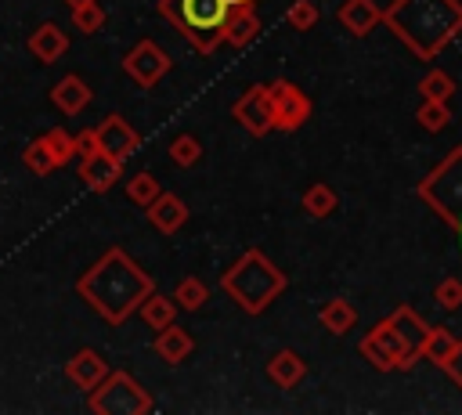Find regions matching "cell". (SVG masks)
Listing matches in <instances>:
<instances>
[{"instance_id": "1", "label": "cell", "mask_w": 462, "mask_h": 415, "mask_svg": "<svg viewBox=\"0 0 462 415\" xmlns=\"http://www.w3.org/2000/svg\"><path fill=\"white\" fill-rule=\"evenodd\" d=\"M152 289H155V278L119 245L105 249L76 281V292L108 325H123Z\"/></svg>"}, {"instance_id": "2", "label": "cell", "mask_w": 462, "mask_h": 415, "mask_svg": "<svg viewBox=\"0 0 462 415\" xmlns=\"http://www.w3.org/2000/svg\"><path fill=\"white\" fill-rule=\"evenodd\" d=\"M383 22L415 58L430 61L462 32V0H393Z\"/></svg>"}, {"instance_id": "3", "label": "cell", "mask_w": 462, "mask_h": 415, "mask_svg": "<svg viewBox=\"0 0 462 415\" xmlns=\"http://www.w3.org/2000/svg\"><path fill=\"white\" fill-rule=\"evenodd\" d=\"M289 278L260 253V249H245L224 274H220V289L245 310V314H263L282 292H285Z\"/></svg>"}, {"instance_id": "4", "label": "cell", "mask_w": 462, "mask_h": 415, "mask_svg": "<svg viewBox=\"0 0 462 415\" xmlns=\"http://www.w3.org/2000/svg\"><path fill=\"white\" fill-rule=\"evenodd\" d=\"M235 0H159V14L199 51L213 54L220 47V29L231 18Z\"/></svg>"}, {"instance_id": "5", "label": "cell", "mask_w": 462, "mask_h": 415, "mask_svg": "<svg viewBox=\"0 0 462 415\" xmlns=\"http://www.w3.org/2000/svg\"><path fill=\"white\" fill-rule=\"evenodd\" d=\"M87 408L94 415H148L155 401L130 372L108 368V375L94 390H87Z\"/></svg>"}, {"instance_id": "6", "label": "cell", "mask_w": 462, "mask_h": 415, "mask_svg": "<svg viewBox=\"0 0 462 415\" xmlns=\"http://www.w3.org/2000/svg\"><path fill=\"white\" fill-rule=\"evenodd\" d=\"M419 198L437 217H444V224L462 220V144L451 148L448 159L419 180Z\"/></svg>"}, {"instance_id": "7", "label": "cell", "mask_w": 462, "mask_h": 415, "mask_svg": "<svg viewBox=\"0 0 462 415\" xmlns=\"http://www.w3.org/2000/svg\"><path fill=\"white\" fill-rule=\"evenodd\" d=\"M357 350H361V357H365L375 372H408V368L419 361V354L408 350V343L397 336V328H393L386 318L375 321V325L361 336Z\"/></svg>"}, {"instance_id": "8", "label": "cell", "mask_w": 462, "mask_h": 415, "mask_svg": "<svg viewBox=\"0 0 462 415\" xmlns=\"http://www.w3.org/2000/svg\"><path fill=\"white\" fill-rule=\"evenodd\" d=\"M170 54L155 43V40H137L126 54H123V72L141 87V90H152L162 83V76L170 72Z\"/></svg>"}, {"instance_id": "9", "label": "cell", "mask_w": 462, "mask_h": 415, "mask_svg": "<svg viewBox=\"0 0 462 415\" xmlns=\"http://www.w3.org/2000/svg\"><path fill=\"white\" fill-rule=\"evenodd\" d=\"M267 94H271V108H274V130L292 134V130H300V126L310 119V112H314L310 97H307L296 83H289V79H271V83H267Z\"/></svg>"}, {"instance_id": "10", "label": "cell", "mask_w": 462, "mask_h": 415, "mask_svg": "<svg viewBox=\"0 0 462 415\" xmlns=\"http://www.w3.org/2000/svg\"><path fill=\"white\" fill-rule=\"evenodd\" d=\"M231 115L235 123L253 134V137H263L274 130V108H271V94H267V83H253L242 90V97L231 105Z\"/></svg>"}, {"instance_id": "11", "label": "cell", "mask_w": 462, "mask_h": 415, "mask_svg": "<svg viewBox=\"0 0 462 415\" xmlns=\"http://www.w3.org/2000/svg\"><path fill=\"white\" fill-rule=\"evenodd\" d=\"M97 144H101V152L105 155H112V159H130L137 148H141V134L119 115V112H112V115H105L97 126Z\"/></svg>"}, {"instance_id": "12", "label": "cell", "mask_w": 462, "mask_h": 415, "mask_svg": "<svg viewBox=\"0 0 462 415\" xmlns=\"http://www.w3.org/2000/svg\"><path fill=\"white\" fill-rule=\"evenodd\" d=\"M144 213H148V224H152L155 231H162V235H177V231L188 224V206H184V198L173 195V191H159V195L144 206Z\"/></svg>"}, {"instance_id": "13", "label": "cell", "mask_w": 462, "mask_h": 415, "mask_svg": "<svg viewBox=\"0 0 462 415\" xmlns=\"http://www.w3.org/2000/svg\"><path fill=\"white\" fill-rule=\"evenodd\" d=\"M119 177H123V162L112 159V155H105V152H94V155L79 159V180L90 191H97V195H105L108 188H116Z\"/></svg>"}, {"instance_id": "14", "label": "cell", "mask_w": 462, "mask_h": 415, "mask_svg": "<svg viewBox=\"0 0 462 415\" xmlns=\"http://www.w3.org/2000/svg\"><path fill=\"white\" fill-rule=\"evenodd\" d=\"M105 375H108V361H105L97 350H90V346L76 350V354L65 361V379H69L72 386H79V390H94Z\"/></svg>"}, {"instance_id": "15", "label": "cell", "mask_w": 462, "mask_h": 415, "mask_svg": "<svg viewBox=\"0 0 462 415\" xmlns=\"http://www.w3.org/2000/svg\"><path fill=\"white\" fill-rule=\"evenodd\" d=\"M256 36H260V14H256V7L245 4V0H235V11H231V18L220 29V43H227V47H249Z\"/></svg>"}, {"instance_id": "16", "label": "cell", "mask_w": 462, "mask_h": 415, "mask_svg": "<svg viewBox=\"0 0 462 415\" xmlns=\"http://www.w3.org/2000/svg\"><path fill=\"white\" fill-rule=\"evenodd\" d=\"M90 87H87V79L83 76H76V72H69V76H61L54 87H51V101H54V108L61 112V115H79L87 105H90Z\"/></svg>"}, {"instance_id": "17", "label": "cell", "mask_w": 462, "mask_h": 415, "mask_svg": "<svg viewBox=\"0 0 462 415\" xmlns=\"http://www.w3.org/2000/svg\"><path fill=\"white\" fill-rule=\"evenodd\" d=\"M336 14H339V25L350 36H368L383 22V7L375 0H343Z\"/></svg>"}, {"instance_id": "18", "label": "cell", "mask_w": 462, "mask_h": 415, "mask_svg": "<svg viewBox=\"0 0 462 415\" xmlns=\"http://www.w3.org/2000/svg\"><path fill=\"white\" fill-rule=\"evenodd\" d=\"M25 47H29V54L36 58V61H43V65H54L65 51H69V36L54 25V22H43V25H36L32 32H29V40H25Z\"/></svg>"}, {"instance_id": "19", "label": "cell", "mask_w": 462, "mask_h": 415, "mask_svg": "<svg viewBox=\"0 0 462 415\" xmlns=\"http://www.w3.org/2000/svg\"><path fill=\"white\" fill-rule=\"evenodd\" d=\"M155 354L166 361V364H180V361H188L191 357V350H195V339H191V332L188 328H180L177 321L173 325H166V328H159L155 332Z\"/></svg>"}, {"instance_id": "20", "label": "cell", "mask_w": 462, "mask_h": 415, "mask_svg": "<svg viewBox=\"0 0 462 415\" xmlns=\"http://www.w3.org/2000/svg\"><path fill=\"white\" fill-rule=\"evenodd\" d=\"M386 321L397 328V336L408 343V350L422 354V343H426V332H430V325L419 318V310H415V307H408V303H397V307L386 314Z\"/></svg>"}, {"instance_id": "21", "label": "cell", "mask_w": 462, "mask_h": 415, "mask_svg": "<svg viewBox=\"0 0 462 415\" xmlns=\"http://www.w3.org/2000/svg\"><path fill=\"white\" fill-rule=\"evenodd\" d=\"M267 375H271L274 386L292 390V386H300V383L307 379V361H303L296 350H278V354L267 361Z\"/></svg>"}, {"instance_id": "22", "label": "cell", "mask_w": 462, "mask_h": 415, "mask_svg": "<svg viewBox=\"0 0 462 415\" xmlns=\"http://www.w3.org/2000/svg\"><path fill=\"white\" fill-rule=\"evenodd\" d=\"M318 321H321L325 332L346 336V332H354V325H357V307H354L346 296H332V300L318 310Z\"/></svg>"}, {"instance_id": "23", "label": "cell", "mask_w": 462, "mask_h": 415, "mask_svg": "<svg viewBox=\"0 0 462 415\" xmlns=\"http://www.w3.org/2000/svg\"><path fill=\"white\" fill-rule=\"evenodd\" d=\"M141 318H144V325L152 328V332H159V328H166V325H173L177 321V303L170 300V296H162V292H148L144 300H141Z\"/></svg>"}, {"instance_id": "24", "label": "cell", "mask_w": 462, "mask_h": 415, "mask_svg": "<svg viewBox=\"0 0 462 415\" xmlns=\"http://www.w3.org/2000/svg\"><path fill=\"white\" fill-rule=\"evenodd\" d=\"M300 206H303V213H307V217H314V220H325V217H332V213H336V206H339V195H336V188H332V184L318 180V184H310V188L303 191Z\"/></svg>"}, {"instance_id": "25", "label": "cell", "mask_w": 462, "mask_h": 415, "mask_svg": "<svg viewBox=\"0 0 462 415\" xmlns=\"http://www.w3.org/2000/svg\"><path fill=\"white\" fill-rule=\"evenodd\" d=\"M455 343H458V336H455L448 325H433V328L426 332V343H422V354H419V357H426L430 364H437V368H440V364L451 357Z\"/></svg>"}, {"instance_id": "26", "label": "cell", "mask_w": 462, "mask_h": 415, "mask_svg": "<svg viewBox=\"0 0 462 415\" xmlns=\"http://www.w3.org/2000/svg\"><path fill=\"white\" fill-rule=\"evenodd\" d=\"M40 141H43V148L51 152V159H54L58 170L69 166V162L76 159V144H72V134H69L65 126H51V130H43Z\"/></svg>"}, {"instance_id": "27", "label": "cell", "mask_w": 462, "mask_h": 415, "mask_svg": "<svg viewBox=\"0 0 462 415\" xmlns=\"http://www.w3.org/2000/svg\"><path fill=\"white\" fill-rule=\"evenodd\" d=\"M170 300L177 303V310H199V307L209 300V285H206L202 278L188 274V278H180V281H177V289H173V296H170Z\"/></svg>"}, {"instance_id": "28", "label": "cell", "mask_w": 462, "mask_h": 415, "mask_svg": "<svg viewBox=\"0 0 462 415\" xmlns=\"http://www.w3.org/2000/svg\"><path fill=\"white\" fill-rule=\"evenodd\" d=\"M415 123H419L422 130H430V134L448 130V126H451V108H448V101H430V97H422V105L415 108Z\"/></svg>"}, {"instance_id": "29", "label": "cell", "mask_w": 462, "mask_h": 415, "mask_svg": "<svg viewBox=\"0 0 462 415\" xmlns=\"http://www.w3.org/2000/svg\"><path fill=\"white\" fill-rule=\"evenodd\" d=\"M159 191H162V188H159L155 173H148V170H141V173H134V177L126 180V198H130L134 206H141V209H144Z\"/></svg>"}, {"instance_id": "30", "label": "cell", "mask_w": 462, "mask_h": 415, "mask_svg": "<svg viewBox=\"0 0 462 415\" xmlns=\"http://www.w3.org/2000/svg\"><path fill=\"white\" fill-rule=\"evenodd\" d=\"M419 94L430 97V101H448V97L455 94V79H451L444 69H433V72H426V76L419 79Z\"/></svg>"}, {"instance_id": "31", "label": "cell", "mask_w": 462, "mask_h": 415, "mask_svg": "<svg viewBox=\"0 0 462 415\" xmlns=\"http://www.w3.org/2000/svg\"><path fill=\"white\" fill-rule=\"evenodd\" d=\"M170 159L177 162V166H195L199 159H202V141L195 137V134H177L173 141H170Z\"/></svg>"}, {"instance_id": "32", "label": "cell", "mask_w": 462, "mask_h": 415, "mask_svg": "<svg viewBox=\"0 0 462 415\" xmlns=\"http://www.w3.org/2000/svg\"><path fill=\"white\" fill-rule=\"evenodd\" d=\"M22 162H25V170L29 173H36V177H51L58 166H54V159H51V152L43 148V141L36 137V141H29L25 148H22Z\"/></svg>"}, {"instance_id": "33", "label": "cell", "mask_w": 462, "mask_h": 415, "mask_svg": "<svg viewBox=\"0 0 462 415\" xmlns=\"http://www.w3.org/2000/svg\"><path fill=\"white\" fill-rule=\"evenodd\" d=\"M285 25L296 29V32H307L318 25V4L314 0H292L289 11H285Z\"/></svg>"}, {"instance_id": "34", "label": "cell", "mask_w": 462, "mask_h": 415, "mask_svg": "<svg viewBox=\"0 0 462 415\" xmlns=\"http://www.w3.org/2000/svg\"><path fill=\"white\" fill-rule=\"evenodd\" d=\"M72 25H76L83 36H94V32L105 25V7H101L97 0H90V4L76 7V11H72Z\"/></svg>"}, {"instance_id": "35", "label": "cell", "mask_w": 462, "mask_h": 415, "mask_svg": "<svg viewBox=\"0 0 462 415\" xmlns=\"http://www.w3.org/2000/svg\"><path fill=\"white\" fill-rule=\"evenodd\" d=\"M433 300H437L440 310H458L462 307V278H455V274L440 278L433 285Z\"/></svg>"}, {"instance_id": "36", "label": "cell", "mask_w": 462, "mask_h": 415, "mask_svg": "<svg viewBox=\"0 0 462 415\" xmlns=\"http://www.w3.org/2000/svg\"><path fill=\"white\" fill-rule=\"evenodd\" d=\"M72 144H76V159H87V155L101 152V144H97V130H94V126H90V130H83V134H76V137H72Z\"/></svg>"}, {"instance_id": "37", "label": "cell", "mask_w": 462, "mask_h": 415, "mask_svg": "<svg viewBox=\"0 0 462 415\" xmlns=\"http://www.w3.org/2000/svg\"><path fill=\"white\" fill-rule=\"evenodd\" d=\"M440 368H444V372H448V375L455 379V386H462V339L455 343V350H451V357H448V361H444Z\"/></svg>"}, {"instance_id": "38", "label": "cell", "mask_w": 462, "mask_h": 415, "mask_svg": "<svg viewBox=\"0 0 462 415\" xmlns=\"http://www.w3.org/2000/svg\"><path fill=\"white\" fill-rule=\"evenodd\" d=\"M69 11H76V7H83V4H90V0H61Z\"/></svg>"}, {"instance_id": "39", "label": "cell", "mask_w": 462, "mask_h": 415, "mask_svg": "<svg viewBox=\"0 0 462 415\" xmlns=\"http://www.w3.org/2000/svg\"><path fill=\"white\" fill-rule=\"evenodd\" d=\"M451 227H455V238H458V249H462V220H455Z\"/></svg>"}, {"instance_id": "40", "label": "cell", "mask_w": 462, "mask_h": 415, "mask_svg": "<svg viewBox=\"0 0 462 415\" xmlns=\"http://www.w3.org/2000/svg\"><path fill=\"white\" fill-rule=\"evenodd\" d=\"M245 4H253V7H256V4H260V0H245Z\"/></svg>"}]
</instances>
